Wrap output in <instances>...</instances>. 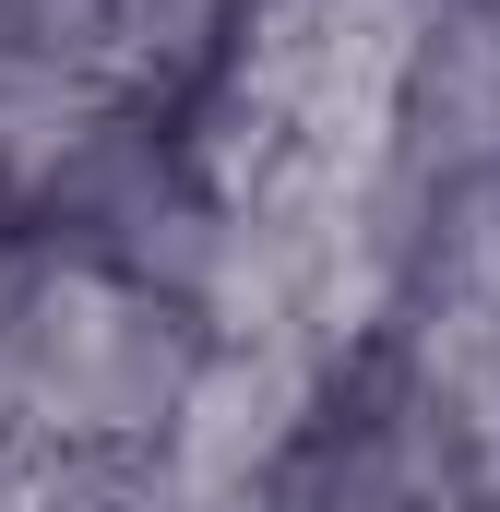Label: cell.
<instances>
[{
  "label": "cell",
  "instance_id": "cell-1",
  "mask_svg": "<svg viewBox=\"0 0 500 512\" xmlns=\"http://www.w3.org/2000/svg\"><path fill=\"white\" fill-rule=\"evenodd\" d=\"M191 370H203V358H191L179 310H167L143 274L72 262V274H36L12 429H24V441H60V453H131V441H167Z\"/></svg>",
  "mask_w": 500,
  "mask_h": 512
},
{
  "label": "cell",
  "instance_id": "cell-2",
  "mask_svg": "<svg viewBox=\"0 0 500 512\" xmlns=\"http://www.w3.org/2000/svg\"><path fill=\"white\" fill-rule=\"evenodd\" d=\"M310 393H322V358L310 346H215L179 417H167V501L179 512H262L274 465L310 441Z\"/></svg>",
  "mask_w": 500,
  "mask_h": 512
}]
</instances>
